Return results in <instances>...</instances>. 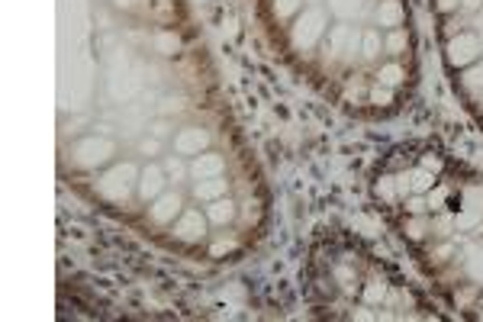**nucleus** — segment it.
<instances>
[{"instance_id": "nucleus-28", "label": "nucleus", "mask_w": 483, "mask_h": 322, "mask_svg": "<svg viewBox=\"0 0 483 322\" xmlns=\"http://www.w3.org/2000/svg\"><path fill=\"white\" fill-rule=\"evenodd\" d=\"M229 252H235V238H219V242L209 245V254H213V258H223V254H229Z\"/></svg>"}, {"instance_id": "nucleus-7", "label": "nucleus", "mask_w": 483, "mask_h": 322, "mask_svg": "<svg viewBox=\"0 0 483 322\" xmlns=\"http://www.w3.org/2000/svg\"><path fill=\"white\" fill-rule=\"evenodd\" d=\"M165 168H158V164H149V168H142L139 174V197L145 200V204H151L155 197L165 194Z\"/></svg>"}, {"instance_id": "nucleus-30", "label": "nucleus", "mask_w": 483, "mask_h": 322, "mask_svg": "<svg viewBox=\"0 0 483 322\" xmlns=\"http://www.w3.org/2000/svg\"><path fill=\"white\" fill-rule=\"evenodd\" d=\"M419 168H425V171H432V174H438V171H442V158H438V155H422V164H419Z\"/></svg>"}, {"instance_id": "nucleus-14", "label": "nucleus", "mask_w": 483, "mask_h": 322, "mask_svg": "<svg viewBox=\"0 0 483 322\" xmlns=\"http://www.w3.org/2000/svg\"><path fill=\"white\" fill-rule=\"evenodd\" d=\"M429 232H432V222H429V216H425V213H419V216H409V220L403 222V236H406L409 242H422Z\"/></svg>"}, {"instance_id": "nucleus-2", "label": "nucleus", "mask_w": 483, "mask_h": 322, "mask_svg": "<svg viewBox=\"0 0 483 322\" xmlns=\"http://www.w3.org/2000/svg\"><path fill=\"white\" fill-rule=\"evenodd\" d=\"M133 178H135L133 164H119V168H113L107 178L97 184V194L107 197V200H113V204H119V200H126L129 190H133Z\"/></svg>"}, {"instance_id": "nucleus-33", "label": "nucleus", "mask_w": 483, "mask_h": 322, "mask_svg": "<svg viewBox=\"0 0 483 322\" xmlns=\"http://www.w3.org/2000/svg\"><path fill=\"white\" fill-rule=\"evenodd\" d=\"M480 3H483V0H461V10H467V13H470V10H477Z\"/></svg>"}, {"instance_id": "nucleus-12", "label": "nucleus", "mask_w": 483, "mask_h": 322, "mask_svg": "<svg viewBox=\"0 0 483 322\" xmlns=\"http://www.w3.org/2000/svg\"><path fill=\"white\" fill-rule=\"evenodd\" d=\"M403 20H406V10H403L400 0H380V7H377V23L387 26V29H400Z\"/></svg>"}, {"instance_id": "nucleus-31", "label": "nucleus", "mask_w": 483, "mask_h": 322, "mask_svg": "<svg viewBox=\"0 0 483 322\" xmlns=\"http://www.w3.org/2000/svg\"><path fill=\"white\" fill-rule=\"evenodd\" d=\"M435 10H438V13H445V17H448V13H458V10H461V0H435Z\"/></svg>"}, {"instance_id": "nucleus-10", "label": "nucleus", "mask_w": 483, "mask_h": 322, "mask_svg": "<svg viewBox=\"0 0 483 322\" xmlns=\"http://www.w3.org/2000/svg\"><path fill=\"white\" fill-rule=\"evenodd\" d=\"M235 216H239V206L229 197H219V200L207 204V220L213 226H229V222H235Z\"/></svg>"}, {"instance_id": "nucleus-26", "label": "nucleus", "mask_w": 483, "mask_h": 322, "mask_svg": "<svg viewBox=\"0 0 483 322\" xmlns=\"http://www.w3.org/2000/svg\"><path fill=\"white\" fill-rule=\"evenodd\" d=\"M155 45H158V52H165V55H174L177 45H181V39H177L174 33H161L158 39H155Z\"/></svg>"}, {"instance_id": "nucleus-19", "label": "nucleus", "mask_w": 483, "mask_h": 322, "mask_svg": "<svg viewBox=\"0 0 483 322\" xmlns=\"http://www.w3.org/2000/svg\"><path fill=\"white\" fill-rule=\"evenodd\" d=\"M409 184H413V194H429L435 187V174L425 168H416V171H409Z\"/></svg>"}, {"instance_id": "nucleus-20", "label": "nucleus", "mask_w": 483, "mask_h": 322, "mask_svg": "<svg viewBox=\"0 0 483 322\" xmlns=\"http://www.w3.org/2000/svg\"><path fill=\"white\" fill-rule=\"evenodd\" d=\"M332 280H335V284H342L345 290H355V287H358V274H355V268H351V264H335Z\"/></svg>"}, {"instance_id": "nucleus-6", "label": "nucleus", "mask_w": 483, "mask_h": 322, "mask_svg": "<svg viewBox=\"0 0 483 322\" xmlns=\"http://www.w3.org/2000/svg\"><path fill=\"white\" fill-rule=\"evenodd\" d=\"M223 171H225V158L219 152H200V155H193V161H191V174L197 181L223 178Z\"/></svg>"}, {"instance_id": "nucleus-18", "label": "nucleus", "mask_w": 483, "mask_h": 322, "mask_svg": "<svg viewBox=\"0 0 483 322\" xmlns=\"http://www.w3.org/2000/svg\"><path fill=\"white\" fill-rule=\"evenodd\" d=\"M380 49H383L380 33H377V29H367V33L361 36V55H364L367 61H374L377 55H380Z\"/></svg>"}, {"instance_id": "nucleus-23", "label": "nucleus", "mask_w": 483, "mask_h": 322, "mask_svg": "<svg viewBox=\"0 0 483 322\" xmlns=\"http://www.w3.org/2000/svg\"><path fill=\"white\" fill-rule=\"evenodd\" d=\"M425 200H429V210L442 213V210H445V204H448V190H445V187H438V184H435L432 190L425 194Z\"/></svg>"}, {"instance_id": "nucleus-32", "label": "nucleus", "mask_w": 483, "mask_h": 322, "mask_svg": "<svg viewBox=\"0 0 483 322\" xmlns=\"http://www.w3.org/2000/svg\"><path fill=\"white\" fill-rule=\"evenodd\" d=\"M151 132H155L158 139H165L168 132H171V129H168V123H155V129H151Z\"/></svg>"}, {"instance_id": "nucleus-27", "label": "nucleus", "mask_w": 483, "mask_h": 322, "mask_svg": "<svg viewBox=\"0 0 483 322\" xmlns=\"http://www.w3.org/2000/svg\"><path fill=\"white\" fill-rule=\"evenodd\" d=\"M451 254H454V245H451V242H442V245H438L432 254H429V261H432L435 268H438V264H445V261H448Z\"/></svg>"}, {"instance_id": "nucleus-16", "label": "nucleus", "mask_w": 483, "mask_h": 322, "mask_svg": "<svg viewBox=\"0 0 483 322\" xmlns=\"http://www.w3.org/2000/svg\"><path fill=\"white\" fill-rule=\"evenodd\" d=\"M409 49V33L406 29H390V36L383 39V52L387 55H403Z\"/></svg>"}, {"instance_id": "nucleus-3", "label": "nucleus", "mask_w": 483, "mask_h": 322, "mask_svg": "<svg viewBox=\"0 0 483 322\" xmlns=\"http://www.w3.org/2000/svg\"><path fill=\"white\" fill-rule=\"evenodd\" d=\"M325 23H329V20H325L322 10H316V7L306 10L300 23L293 26V45H297V49H313V45L319 43V36L325 33Z\"/></svg>"}, {"instance_id": "nucleus-13", "label": "nucleus", "mask_w": 483, "mask_h": 322, "mask_svg": "<svg viewBox=\"0 0 483 322\" xmlns=\"http://www.w3.org/2000/svg\"><path fill=\"white\" fill-rule=\"evenodd\" d=\"M461 91L467 97H474V100H483V65L464 68V75H461Z\"/></svg>"}, {"instance_id": "nucleus-24", "label": "nucleus", "mask_w": 483, "mask_h": 322, "mask_svg": "<svg viewBox=\"0 0 483 322\" xmlns=\"http://www.w3.org/2000/svg\"><path fill=\"white\" fill-rule=\"evenodd\" d=\"M406 213H409V216L429 213V200H425V194H409L406 197Z\"/></svg>"}, {"instance_id": "nucleus-34", "label": "nucleus", "mask_w": 483, "mask_h": 322, "mask_svg": "<svg viewBox=\"0 0 483 322\" xmlns=\"http://www.w3.org/2000/svg\"><path fill=\"white\" fill-rule=\"evenodd\" d=\"M142 152H151V155H155V152H158V142H149V139H145V142H142Z\"/></svg>"}, {"instance_id": "nucleus-5", "label": "nucleus", "mask_w": 483, "mask_h": 322, "mask_svg": "<svg viewBox=\"0 0 483 322\" xmlns=\"http://www.w3.org/2000/svg\"><path fill=\"white\" fill-rule=\"evenodd\" d=\"M184 213V197L177 190H165L149 204V220L155 226H174V220Z\"/></svg>"}, {"instance_id": "nucleus-9", "label": "nucleus", "mask_w": 483, "mask_h": 322, "mask_svg": "<svg viewBox=\"0 0 483 322\" xmlns=\"http://www.w3.org/2000/svg\"><path fill=\"white\" fill-rule=\"evenodd\" d=\"M113 155V145L110 142H97V139H87V142L77 145V161H81L84 168H94V164H103V161Z\"/></svg>"}, {"instance_id": "nucleus-4", "label": "nucleus", "mask_w": 483, "mask_h": 322, "mask_svg": "<svg viewBox=\"0 0 483 322\" xmlns=\"http://www.w3.org/2000/svg\"><path fill=\"white\" fill-rule=\"evenodd\" d=\"M207 229H209V220L207 213L200 210H184L174 220V238L184 242V245H193V242L207 238Z\"/></svg>"}, {"instance_id": "nucleus-25", "label": "nucleus", "mask_w": 483, "mask_h": 322, "mask_svg": "<svg viewBox=\"0 0 483 322\" xmlns=\"http://www.w3.org/2000/svg\"><path fill=\"white\" fill-rule=\"evenodd\" d=\"M165 174L168 178H174V181H181L184 174H191V164H184V161H177V158H168L165 161Z\"/></svg>"}, {"instance_id": "nucleus-11", "label": "nucleus", "mask_w": 483, "mask_h": 322, "mask_svg": "<svg viewBox=\"0 0 483 322\" xmlns=\"http://www.w3.org/2000/svg\"><path fill=\"white\" fill-rule=\"evenodd\" d=\"M229 194V184L223 178H207V181H193V197L203 200V204H213L219 197Z\"/></svg>"}, {"instance_id": "nucleus-17", "label": "nucleus", "mask_w": 483, "mask_h": 322, "mask_svg": "<svg viewBox=\"0 0 483 322\" xmlns=\"http://www.w3.org/2000/svg\"><path fill=\"white\" fill-rule=\"evenodd\" d=\"M361 293H364V300H367L371 306H374V303H383V300H387V280L374 274V277H371V280L364 284V287H361Z\"/></svg>"}, {"instance_id": "nucleus-15", "label": "nucleus", "mask_w": 483, "mask_h": 322, "mask_svg": "<svg viewBox=\"0 0 483 322\" xmlns=\"http://www.w3.org/2000/svg\"><path fill=\"white\" fill-rule=\"evenodd\" d=\"M403 81H406V68L396 65V61H387V65H380V71H377V84H383V87H400Z\"/></svg>"}, {"instance_id": "nucleus-29", "label": "nucleus", "mask_w": 483, "mask_h": 322, "mask_svg": "<svg viewBox=\"0 0 483 322\" xmlns=\"http://www.w3.org/2000/svg\"><path fill=\"white\" fill-rule=\"evenodd\" d=\"M451 226H454V220H451V216H438V220L432 222V232H435L438 238H442V236H448Z\"/></svg>"}, {"instance_id": "nucleus-22", "label": "nucleus", "mask_w": 483, "mask_h": 322, "mask_svg": "<svg viewBox=\"0 0 483 322\" xmlns=\"http://www.w3.org/2000/svg\"><path fill=\"white\" fill-rule=\"evenodd\" d=\"M300 7H303V0H274V3H271V10H274L277 20L293 17V13H297Z\"/></svg>"}, {"instance_id": "nucleus-35", "label": "nucleus", "mask_w": 483, "mask_h": 322, "mask_svg": "<svg viewBox=\"0 0 483 322\" xmlns=\"http://www.w3.org/2000/svg\"><path fill=\"white\" fill-rule=\"evenodd\" d=\"M355 319H374V313H367V309H355Z\"/></svg>"}, {"instance_id": "nucleus-1", "label": "nucleus", "mask_w": 483, "mask_h": 322, "mask_svg": "<svg viewBox=\"0 0 483 322\" xmlns=\"http://www.w3.org/2000/svg\"><path fill=\"white\" fill-rule=\"evenodd\" d=\"M480 39L470 33H458V36H451L448 45H445V59H448L451 68H470V65H477V59H480Z\"/></svg>"}, {"instance_id": "nucleus-21", "label": "nucleus", "mask_w": 483, "mask_h": 322, "mask_svg": "<svg viewBox=\"0 0 483 322\" xmlns=\"http://www.w3.org/2000/svg\"><path fill=\"white\" fill-rule=\"evenodd\" d=\"M367 103H374V107H390L393 103V87L374 84L371 87V93H367Z\"/></svg>"}, {"instance_id": "nucleus-8", "label": "nucleus", "mask_w": 483, "mask_h": 322, "mask_svg": "<svg viewBox=\"0 0 483 322\" xmlns=\"http://www.w3.org/2000/svg\"><path fill=\"white\" fill-rule=\"evenodd\" d=\"M207 145H209V136L203 132V129H181L174 139V152L177 155H200L207 152Z\"/></svg>"}]
</instances>
